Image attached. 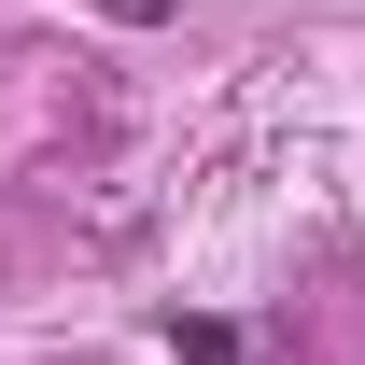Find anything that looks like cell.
<instances>
[{"instance_id":"1","label":"cell","mask_w":365,"mask_h":365,"mask_svg":"<svg viewBox=\"0 0 365 365\" xmlns=\"http://www.w3.org/2000/svg\"><path fill=\"white\" fill-rule=\"evenodd\" d=\"M169 337H182V365H239V337H225V323H169Z\"/></svg>"}]
</instances>
